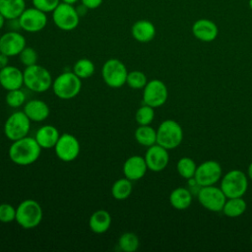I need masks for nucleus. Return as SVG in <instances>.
Segmentation results:
<instances>
[{"label":"nucleus","mask_w":252,"mask_h":252,"mask_svg":"<svg viewBox=\"0 0 252 252\" xmlns=\"http://www.w3.org/2000/svg\"><path fill=\"white\" fill-rule=\"evenodd\" d=\"M41 154V147L34 137L26 136L13 141L9 147L8 156L12 162L26 166L35 162Z\"/></svg>","instance_id":"1"},{"label":"nucleus","mask_w":252,"mask_h":252,"mask_svg":"<svg viewBox=\"0 0 252 252\" xmlns=\"http://www.w3.org/2000/svg\"><path fill=\"white\" fill-rule=\"evenodd\" d=\"M42 217V208L35 200H24L16 208V221L25 229L36 227L41 222Z\"/></svg>","instance_id":"2"},{"label":"nucleus","mask_w":252,"mask_h":252,"mask_svg":"<svg viewBox=\"0 0 252 252\" xmlns=\"http://www.w3.org/2000/svg\"><path fill=\"white\" fill-rule=\"evenodd\" d=\"M51 89L57 97L61 99H72L81 92L82 79L73 71L63 72L53 79Z\"/></svg>","instance_id":"3"},{"label":"nucleus","mask_w":252,"mask_h":252,"mask_svg":"<svg viewBox=\"0 0 252 252\" xmlns=\"http://www.w3.org/2000/svg\"><path fill=\"white\" fill-rule=\"evenodd\" d=\"M52 76L50 72L37 63L24 70V85L34 93H44L52 86Z\"/></svg>","instance_id":"4"},{"label":"nucleus","mask_w":252,"mask_h":252,"mask_svg":"<svg viewBox=\"0 0 252 252\" xmlns=\"http://www.w3.org/2000/svg\"><path fill=\"white\" fill-rule=\"evenodd\" d=\"M183 140V130L180 124L172 119L162 121L157 130V144L172 150L177 148Z\"/></svg>","instance_id":"5"},{"label":"nucleus","mask_w":252,"mask_h":252,"mask_svg":"<svg viewBox=\"0 0 252 252\" xmlns=\"http://www.w3.org/2000/svg\"><path fill=\"white\" fill-rule=\"evenodd\" d=\"M127 76L128 70L125 64L119 59L110 58L101 67L102 80L109 88H121L126 84Z\"/></svg>","instance_id":"6"},{"label":"nucleus","mask_w":252,"mask_h":252,"mask_svg":"<svg viewBox=\"0 0 252 252\" xmlns=\"http://www.w3.org/2000/svg\"><path fill=\"white\" fill-rule=\"evenodd\" d=\"M248 188L246 174L239 169H232L226 172L220 180V189L226 198L242 197Z\"/></svg>","instance_id":"7"},{"label":"nucleus","mask_w":252,"mask_h":252,"mask_svg":"<svg viewBox=\"0 0 252 252\" xmlns=\"http://www.w3.org/2000/svg\"><path fill=\"white\" fill-rule=\"evenodd\" d=\"M31 120L24 111H15L4 123V134L10 141H16L28 136L31 129Z\"/></svg>","instance_id":"8"},{"label":"nucleus","mask_w":252,"mask_h":252,"mask_svg":"<svg viewBox=\"0 0 252 252\" xmlns=\"http://www.w3.org/2000/svg\"><path fill=\"white\" fill-rule=\"evenodd\" d=\"M52 20L59 30L70 32L78 27L80 16L74 5L60 2L52 12Z\"/></svg>","instance_id":"9"},{"label":"nucleus","mask_w":252,"mask_h":252,"mask_svg":"<svg viewBox=\"0 0 252 252\" xmlns=\"http://www.w3.org/2000/svg\"><path fill=\"white\" fill-rule=\"evenodd\" d=\"M54 152L56 157L65 162L75 160L81 150L79 140L70 133L60 134L58 141L54 146Z\"/></svg>","instance_id":"10"},{"label":"nucleus","mask_w":252,"mask_h":252,"mask_svg":"<svg viewBox=\"0 0 252 252\" xmlns=\"http://www.w3.org/2000/svg\"><path fill=\"white\" fill-rule=\"evenodd\" d=\"M226 196L215 185L202 186L198 192V200L203 208L211 212H221L226 201Z\"/></svg>","instance_id":"11"},{"label":"nucleus","mask_w":252,"mask_h":252,"mask_svg":"<svg viewBox=\"0 0 252 252\" xmlns=\"http://www.w3.org/2000/svg\"><path fill=\"white\" fill-rule=\"evenodd\" d=\"M167 88L165 84L158 79L148 81L143 89V103L154 108L163 105L167 100Z\"/></svg>","instance_id":"12"},{"label":"nucleus","mask_w":252,"mask_h":252,"mask_svg":"<svg viewBox=\"0 0 252 252\" xmlns=\"http://www.w3.org/2000/svg\"><path fill=\"white\" fill-rule=\"evenodd\" d=\"M222 169L220 162L216 160H206L197 165L194 179L199 186L215 185L221 177Z\"/></svg>","instance_id":"13"},{"label":"nucleus","mask_w":252,"mask_h":252,"mask_svg":"<svg viewBox=\"0 0 252 252\" xmlns=\"http://www.w3.org/2000/svg\"><path fill=\"white\" fill-rule=\"evenodd\" d=\"M21 30L27 32H38L42 31L47 25L46 13L34 8H26L19 17Z\"/></svg>","instance_id":"14"},{"label":"nucleus","mask_w":252,"mask_h":252,"mask_svg":"<svg viewBox=\"0 0 252 252\" xmlns=\"http://www.w3.org/2000/svg\"><path fill=\"white\" fill-rule=\"evenodd\" d=\"M26 46V38L19 31H9L0 36V52L9 57L18 56Z\"/></svg>","instance_id":"15"},{"label":"nucleus","mask_w":252,"mask_h":252,"mask_svg":"<svg viewBox=\"0 0 252 252\" xmlns=\"http://www.w3.org/2000/svg\"><path fill=\"white\" fill-rule=\"evenodd\" d=\"M168 150L161 147L158 144H155L151 147H148V150L145 154V160L148 166V169L158 172L163 170L169 161Z\"/></svg>","instance_id":"16"},{"label":"nucleus","mask_w":252,"mask_h":252,"mask_svg":"<svg viewBox=\"0 0 252 252\" xmlns=\"http://www.w3.org/2000/svg\"><path fill=\"white\" fill-rule=\"evenodd\" d=\"M124 176L131 181H137L145 176L148 166L144 157L135 155L129 157L122 167Z\"/></svg>","instance_id":"17"},{"label":"nucleus","mask_w":252,"mask_h":252,"mask_svg":"<svg viewBox=\"0 0 252 252\" xmlns=\"http://www.w3.org/2000/svg\"><path fill=\"white\" fill-rule=\"evenodd\" d=\"M24 85V72L18 67L7 65L0 69V86L6 90L21 89Z\"/></svg>","instance_id":"18"},{"label":"nucleus","mask_w":252,"mask_h":252,"mask_svg":"<svg viewBox=\"0 0 252 252\" xmlns=\"http://www.w3.org/2000/svg\"><path fill=\"white\" fill-rule=\"evenodd\" d=\"M193 35L204 42L215 40L219 34V28L215 22L209 19H199L192 26Z\"/></svg>","instance_id":"19"},{"label":"nucleus","mask_w":252,"mask_h":252,"mask_svg":"<svg viewBox=\"0 0 252 252\" xmlns=\"http://www.w3.org/2000/svg\"><path fill=\"white\" fill-rule=\"evenodd\" d=\"M23 111L32 122H42L49 116L50 113L47 103L37 98L31 99L26 102Z\"/></svg>","instance_id":"20"},{"label":"nucleus","mask_w":252,"mask_h":252,"mask_svg":"<svg viewBox=\"0 0 252 252\" xmlns=\"http://www.w3.org/2000/svg\"><path fill=\"white\" fill-rule=\"evenodd\" d=\"M131 34L138 42L147 43L155 38L156 27L149 20H139L132 25Z\"/></svg>","instance_id":"21"},{"label":"nucleus","mask_w":252,"mask_h":252,"mask_svg":"<svg viewBox=\"0 0 252 252\" xmlns=\"http://www.w3.org/2000/svg\"><path fill=\"white\" fill-rule=\"evenodd\" d=\"M60 137L58 129L53 125H43L39 127L35 133V140L41 149L54 148L56 142Z\"/></svg>","instance_id":"22"},{"label":"nucleus","mask_w":252,"mask_h":252,"mask_svg":"<svg viewBox=\"0 0 252 252\" xmlns=\"http://www.w3.org/2000/svg\"><path fill=\"white\" fill-rule=\"evenodd\" d=\"M111 225V216L105 210H97L94 212L89 220L90 229L96 234L106 232Z\"/></svg>","instance_id":"23"},{"label":"nucleus","mask_w":252,"mask_h":252,"mask_svg":"<svg viewBox=\"0 0 252 252\" xmlns=\"http://www.w3.org/2000/svg\"><path fill=\"white\" fill-rule=\"evenodd\" d=\"M26 8L25 0H0V13L6 20L18 19Z\"/></svg>","instance_id":"24"},{"label":"nucleus","mask_w":252,"mask_h":252,"mask_svg":"<svg viewBox=\"0 0 252 252\" xmlns=\"http://www.w3.org/2000/svg\"><path fill=\"white\" fill-rule=\"evenodd\" d=\"M169 203L176 210H186L192 203V195L188 189L177 187L171 191Z\"/></svg>","instance_id":"25"},{"label":"nucleus","mask_w":252,"mask_h":252,"mask_svg":"<svg viewBox=\"0 0 252 252\" xmlns=\"http://www.w3.org/2000/svg\"><path fill=\"white\" fill-rule=\"evenodd\" d=\"M135 140L144 147H151L157 144V130L150 125H140L134 133Z\"/></svg>","instance_id":"26"},{"label":"nucleus","mask_w":252,"mask_h":252,"mask_svg":"<svg viewBox=\"0 0 252 252\" xmlns=\"http://www.w3.org/2000/svg\"><path fill=\"white\" fill-rule=\"evenodd\" d=\"M246 207V202L242 197L227 198L221 212L228 218H237L244 214Z\"/></svg>","instance_id":"27"},{"label":"nucleus","mask_w":252,"mask_h":252,"mask_svg":"<svg viewBox=\"0 0 252 252\" xmlns=\"http://www.w3.org/2000/svg\"><path fill=\"white\" fill-rule=\"evenodd\" d=\"M132 189H133L132 181L124 176L123 178L117 179L112 184L111 195L114 199L122 201L130 197L132 193Z\"/></svg>","instance_id":"28"},{"label":"nucleus","mask_w":252,"mask_h":252,"mask_svg":"<svg viewBox=\"0 0 252 252\" xmlns=\"http://www.w3.org/2000/svg\"><path fill=\"white\" fill-rule=\"evenodd\" d=\"M94 71L95 67L94 62L88 58H81L77 60L73 66V72L82 80L92 77Z\"/></svg>","instance_id":"29"},{"label":"nucleus","mask_w":252,"mask_h":252,"mask_svg":"<svg viewBox=\"0 0 252 252\" xmlns=\"http://www.w3.org/2000/svg\"><path fill=\"white\" fill-rule=\"evenodd\" d=\"M139 245V237L134 232H124L118 238V246L124 252H135Z\"/></svg>","instance_id":"30"},{"label":"nucleus","mask_w":252,"mask_h":252,"mask_svg":"<svg viewBox=\"0 0 252 252\" xmlns=\"http://www.w3.org/2000/svg\"><path fill=\"white\" fill-rule=\"evenodd\" d=\"M196 168H197V165L195 161L188 157L181 158L176 164V169L178 174L185 179L194 178Z\"/></svg>","instance_id":"31"},{"label":"nucleus","mask_w":252,"mask_h":252,"mask_svg":"<svg viewBox=\"0 0 252 252\" xmlns=\"http://www.w3.org/2000/svg\"><path fill=\"white\" fill-rule=\"evenodd\" d=\"M148 83V79L145 73L142 71L134 70L128 72V76L126 79V84L134 90H142Z\"/></svg>","instance_id":"32"},{"label":"nucleus","mask_w":252,"mask_h":252,"mask_svg":"<svg viewBox=\"0 0 252 252\" xmlns=\"http://www.w3.org/2000/svg\"><path fill=\"white\" fill-rule=\"evenodd\" d=\"M155 108L143 104L140 106L135 113V120L139 125H150L155 118Z\"/></svg>","instance_id":"33"},{"label":"nucleus","mask_w":252,"mask_h":252,"mask_svg":"<svg viewBox=\"0 0 252 252\" xmlns=\"http://www.w3.org/2000/svg\"><path fill=\"white\" fill-rule=\"evenodd\" d=\"M26 94L22 89L7 91L5 100L6 103L12 108H18L26 103Z\"/></svg>","instance_id":"34"},{"label":"nucleus","mask_w":252,"mask_h":252,"mask_svg":"<svg viewBox=\"0 0 252 252\" xmlns=\"http://www.w3.org/2000/svg\"><path fill=\"white\" fill-rule=\"evenodd\" d=\"M19 59L21 61V63L25 66V67H29L32 65L36 64L37 62V53L36 51L31 47V46H26L18 55Z\"/></svg>","instance_id":"35"},{"label":"nucleus","mask_w":252,"mask_h":252,"mask_svg":"<svg viewBox=\"0 0 252 252\" xmlns=\"http://www.w3.org/2000/svg\"><path fill=\"white\" fill-rule=\"evenodd\" d=\"M16 220V208L9 203L0 204V222L9 223Z\"/></svg>","instance_id":"36"},{"label":"nucleus","mask_w":252,"mask_h":252,"mask_svg":"<svg viewBox=\"0 0 252 252\" xmlns=\"http://www.w3.org/2000/svg\"><path fill=\"white\" fill-rule=\"evenodd\" d=\"M61 0H32V6L44 13H52Z\"/></svg>","instance_id":"37"},{"label":"nucleus","mask_w":252,"mask_h":252,"mask_svg":"<svg viewBox=\"0 0 252 252\" xmlns=\"http://www.w3.org/2000/svg\"><path fill=\"white\" fill-rule=\"evenodd\" d=\"M82 4H84L89 10H94V9H96L98 8L103 0H80Z\"/></svg>","instance_id":"38"},{"label":"nucleus","mask_w":252,"mask_h":252,"mask_svg":"<svg viewBox=\"0 0 252 252\" xmlns=\"http://www.w3.org/2000/svg\"><path fill=\"white\" fill-rule=\"evenodd\" d=\"M8 63H9V56H7L4 53L0 52V69H2L4 67H6L7 65H9Z\"/></svg>","instance_id":"39"},{"label":"nucleus","mask_w":252,"mask_h":252,"mask_svg":"<svg viewBox=\"0 0 252 252\" xmlns=\"http://www.w3.org/2000/svg\"><path fill=\"white\" fill-rule=\"evenodd\" d=\"M76 10H77V12H78V14H79V16L81 17V16H84V15H86L87 14V11L89 10L84 4H80L79 6H77L76 7Z\"/></svg>","instance_id":"40"},{"label":"nucleus","mask_w":252,"mask_h":252,"mask_svg":"<svg viewBox=\"0 0 252 252\" xmlns=\"http://www.w3.org/2000/svg\"><path fill=\"white\" fill-rule=\"evenodd\" d=\"M6 19L4 18V16L0 13V30H2L3 28H4V26H5V24H6Z\"/></svg>","instance_id":"41"},{"label":"nucleus","mask_w":252,"mask_h":252,"mask_svg":"<svg viewBox=\"0 0 252 252\" xmlns=\"http://www.w3.org/2000/svg\"><path fill=\"white\" fill-rule=\"evenodd\" d=\"M247 174H248V177L252 180V162L249 164L248 166V169H247Z\"/></svg>","instance_id":"42"},{"label":"nucleus","mask_w":252,"mask_h":252,"mask_svg":"<svg viewBox=\"0 0 252 252\" xmlns=\"http://www.w3.org/2000/svg\"><path fill=\"white\" fill-rule=\"evenodd\" d=\"M78 1H80V0H61V2L72 4V5H75V3H77Z\"/></svg>","instance_id":"43"},{"label":"nucleus","mask_w":252,"mask_h":252,"mask_svg":"<svg viewBox=\"0 0 252 252\" xmlns=\"http://www.w3.org/2000/svg\"><path fill=\"white\" fill-rule=\"evenodd\" d=\"M248 6H249V8L252 10V0H249V1H248Z\"/></svg>","instance_id":"44"},{"label":"nucleus","mask_w":252,"mask_h":252,"mask_svg":"<svg viewBox=\"0 0 252 252\" xmlns=\"http://www.w3.org/2000/svg\"><path fill=\"white\" fill-rule=\"evenodd\" d=\"M251 242H252V234H251Z\"/></svg>","instance_id":"45"}]
</instances>
